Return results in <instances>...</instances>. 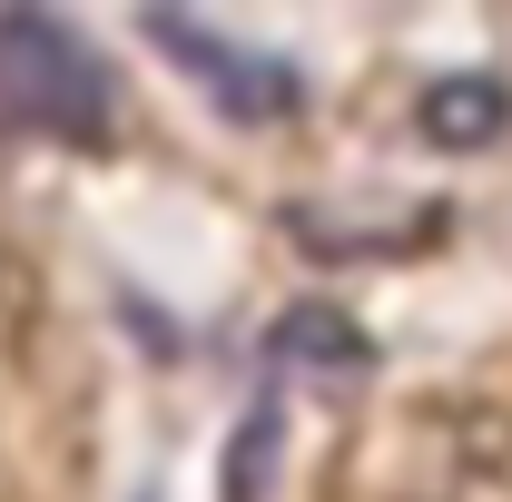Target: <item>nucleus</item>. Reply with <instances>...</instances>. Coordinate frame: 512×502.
<instances>
[{
  "instance_id": "obj_5",
  "label": "nucleus",
  "mask_w": 512,
  "mask_h": 502,
  "mask_svg": "<svg viewBox=\"0 0 512 502\" xmlns=\"http://www.w3.org/2000/svg\"><path fill=\"white\" fill-rule=\"evenodd\" d=\"M276 443H286V404H276V394H256L247 414H237V434H227V483H217V502H266Z\"/></svg>"
},
{
  "instance_id": "obj_4",
  "label": "nucleus",
  "mask_w": 512,
  "mask_h": 502,
  "mask_svg": "<svg viewBox=\"0 0 512 502\" xmlns=\"http://www.w3.org/2000/svg\"><path fill=\"white\" fill-rule=\"evenodd\" d=\"M276 355H286V365H316V375H365V365H375L365 325L335 315V306H286L276 315Z\"/></svg>"
},
{
  "instance_id": "obj_1",
  "label": "nucleus",
  "mask_w": 512,
  "mask_h": 502,
  "mask_svg": "<svg viewBox=\"0 0 512 502\" xmlns=\"http://www.w3.org/2000/svg\"><path fill=\"white\" fill-rule=\"evenodd\" d=\"M0 99L20 109V128L109 138V69L50 10H0Z\"/></svg>"
},
{
  "instance_id": "obj_2",
  "label": "nucleus",
  "mask_w": 512,
  "mask_h": 502,
  "mask_svg": "<svg viewBox=\"0 0 512 502\" xmlns=\"http://www.w3.org/2000/svg\"><path fill=\"white\" fill-rule=\"evenodd\" d=\"M148 40H158L178 69H197V79H207V99H217L227 119H296V109H306V79H296L286 60H266V50L227 40V30H207V20L148 10Z\"/></svg>"
},
{
  "instance_id": "obj_3",
  "label": "nucleus",
  "mask_w": 512,
  "mask_h": 502,
  "mask_svg": "<svg viewBox=\"0 0 512 502\" xmlns=\"http://www.w3.org/2000/svg\"><path fill=\"white\" fill-rule=\"evenodd\" d=\"M414 128L434 138V148H493L512 128V79H493V69H453V79H434L424 99H414Z\"/></svg>"
}]
</instances>
